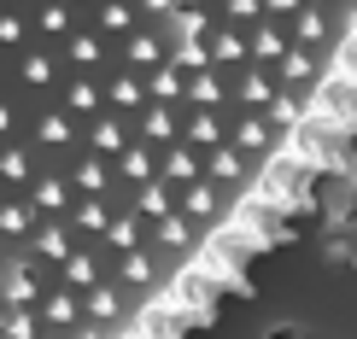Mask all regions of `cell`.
<instances>
[{"mask_svg": "<svg viewBox=\"0 0 357 339\" xmlns=\"http://www.w3.org/2000/svg\"><path fill=\"white\" fill-rule=\"evenodd\" d=\"M351 141L357 0H0V339H193Z\"/></svg>", "mask_w": 357, "mask_h": 339, "instance_id": "cell-1", "label": "cell"}]
</instances>
